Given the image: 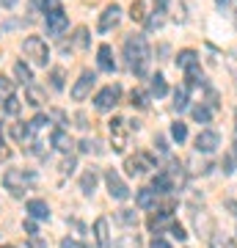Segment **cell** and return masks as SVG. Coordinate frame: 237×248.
<instances>
[{
    "instance_id": "cell-42",
    "label": "cell",
    "mask_w": 237,
    "mask_h": 248,
    "mask_svg": "<svg viewBox=\"0 0 237 248\" xmlns=\"http://www.w3.org/2000/svg\"><path fill=\"white\" fill-rule=\"evenodd\" d=\"M116 248H138V237L132 234V237H124L122 243H116Z\"/></svg>"
},
{
    "instance_id": "cell-13",
    "label": "cell",
    "mask_w": 237,
    "mask_h": 248,
    "mask_svg": "<svg viewBox=\"0 0 237 248\" xmlns=\"http://www.w3.org/2000/svg\"><path fill=\"white\" fill-rule=\"evenodd\" d=\"M50 141H53V146H55L58 152H63V155H69V152H72V146H75V141L69 138V133H66L63 127H58V130H55Z\"/></svg>"
},
{
    "instance_id": "cell-21",
    "label": "cell",
    "mask_w": 237,
    "mask_h": 248,
    "mask_svg": "<svg viewBox=\"0 0 237 248\" xmlns=\"http://www.w3.org/2000/svg\"><path fill=\"white\" fill-rule=\"evenodd\" d=\"M25 102L28 105H33V108H39V105H44V91L39 89V86H25Z\"/></svg>"
},
{
    "instance_id": "cell-48",
    "label": "cell",
    "mask_w": 237,
    "mask_h": 248,
    "mask_svg": "<svg viewBox=\"0 0 237 248\" xmlns=\"http://www.w3.org/2000/svg\"><path fill=\"white\" fill-rule=\"evenodd\" d=\"M155 11H163V14H166L168 11V0H155Z\"/></svg>"
},
{
    "instance_id": "cell-51",
    "label": "cell",
    "mask_w": 237,
    "mask_h": 248,
    "mask_svg": "<svg viewBox=\"0 0 237 248\" xmlns=\"http://www.w3.org/2000/svg\"><path fill=\"white\" fill-rule=\"evenodd\" d=\"M0 6H6V9H14V6H17V0H0Z\"/></svg>"
},
{
    "instance_id": "cell-12",
    "label": "cell",
    "mask_w": 237,
    "mask_h": 248,
    "mask_svg": "<svg viewBox=\"0 0 237 248\" xmlns=\"http://www.w3.org/2000/svg\"><path fill=\"white\" fill-rule=\"evenodd\" d=\"M152 190L158 196H166L174 190V182H171V174L168 171H160V174H155V179H152Z\"/></svg>"
},
{
    "instance_id": "cell-31",
    "label": "cell",
    "mask_w": 237,
    "mask_h": 248,
    "mask_svg": "<svg viewBox=\"0 0 237 248\" xmlns=\"http://www.w3.org/2000/svg\"><path fill=\"white\" fill-rule=\"evenodd\" d=\"M19 108H22V105H19V97H14V94H11L9 99H3V110H6L9 116H17Z\"/></svg>"
},
{
    "instance_id": "cell-16",
    "label": "cell",
    "mask_w": 237,
    "mask_h": 248,
    "mask_svg": "<svg viewBox=\"0 0 237 248\" xmlns=\"http://www.w3.org/2000/svg\"><path fill=\"white\" fill-rule=\"evenodd\" d=\"M135 204H138L141 210H152L158 204V193L152 187H141L138 193H135Z\"/></svg>"
},
{
    "instance_id": "cell-14",
    "label": "cell",
    "mask_w": 237,
    "mask_h": 248,
    "mask_svg": "<svg viewBox=\"0 0 237 248\" xmlns=\"http://www.w3.org/2000/svg\"><path fill=\"white\" fill-rule=\"evenodd\" d=\"M28 213H31V218H36V221H50V207H47V202H42V199H31V202H28Z\"/></svg>"
},
{
    "instance_id": "cell-39",
    "label": "cell",
    "mask_w": 237,
    "mask_h": 248,
    "mask_svg": "<svg viewBox=\"0 0 237 248\" xmlns=\"http://www.w3.org/2000/svg\"><path fill=\"white\" fill-rule=\"evenodd\" d=\"M47 124H50V116L39 113V116H33V122H31V127H33V130H42V127H47Z\"/></svg>"
},
{
    "instance_id": "cell-33",
    "label": "cell",
    "mask_w": 237,
    "mask_h": 248,
    "mask_svg": "<svg viewBox=\"0 0 237 248\" xmlns=\"http://www.w3.org/2000/svg\"><path fill=\"white\" fill-rule=\"evenodd\" d=\"M130 105L143 110V108L149 105V102H146V94H143V91H132V94H130Z\"/></svg>"
},
{
    "instance_id": "cell-28",
    "label": "cell",
    "mask_w": 237,
    "mask_h": 248,
    "mask_svg": "<svg viewBox=\"0 0 237 248\" xmlns=\"http://www.w3.org/2000/svg\"><path fill=\"white\" fill-rule=\"evenodd\" d=\"M174 110H188V89H176L174 91Z\"/></svg>"
},
{
    "instance_id": "cell-11",
    "label": "cell",
    "mask_w": 237,
    "mask_h": 248,
    "mask_svg": "<svg viewBox=\"0 0 237 248\" xmlns=\"http://www.w3.org/2000/svg\"><path fill=\"white\" fill-rule=\"evenodd\" d=\"M119 19H122V9H119L116 3H111V6H108V9L102 11V17H99V25H97V28L102 31V33H108L111 28L119 25Z\"/></svg>"
},
{
    "instance_id": "cell-41",
    "label": "cell",
    "mask_w": 237,
    "mask_h": 248,
    "mask_svg": "<svg viewBox=\"0 0 237 248\" xmlns=\"http://www.w3.org/2000/svg\"><path fill=\"white\" fill-rule=\"evenodd\" d=\"M22 226H25V232L31 234V237H33V234H39V226H36V218H25V223H22Z\"/></svg>"
},
{
    "instance_id": "cell-17",
    "label": "cell",
    "mask_w": 237,
    "mask_h": 248,
    "mask_svg": "<svg viewBox=\"0 0 237 248\" xmlns=\"http://www.w3.org/2000/svg\"><path fill=\"white\" fill-rule=\"evenodd\" d=\"M94 237H97L99 248H111V232H108L105 218H97V223H94Z\"/></svg>"
},
{
    "instance_id": "cell-15",
    "label": "cell",
    "mask_w": 237,
    "mask_h": 248,
    "mask_svg": "<svg viewBox=\"0 0 237 248\" xmlns=\"http://www.w3.org/2000/svg\"><path fill=\"white\" fill-rule=\"evenodd\" d=\"M97 63H99V69H102V72H113V69H116V61H113V50H111V45H99Z\"/></svg>"
},
{
    "instance_id": "cell-18",
    "label": "cell",
    "mask_w": 237,
    "mask_h": 248,
    "mask_svg": "<svg viewBox=\"0 0 237 248\" xmlns=\"http://www.w3.org/2000/svg\"><path fill=\"white\" fill-rule=\"evenodd\" d=\"M97 182H99V177H97V169H88L83 177H80V190L86 196H91L94 193V187H97Z\"/></svg>"
},
{
    "instance_id": "cell-2",
    "label": "cell",
    "mask_w": 237,
    "mask_h": 248,
    "mask_svg": "<svg viewBox=\"0 0 237 248\" xmlns=\"http://www.w3.org/2000/svg\"><path fill=\"white\" fill-rule=\"evenodd\" d=\"M31 182H33V174H31V171L9 169L6 174H3V187H6L11 196H17V199L25 196V190L31 187Z\"/></svg>"
},
{
    "instance_id": "cell-5",
    "label": "cell",
    "mask_w": 237,
    "mask_h": 248,
    "mask_svg": "<svg viewBox=\"0 0 237 248\" xmlns=\"http://www.w3.org/2000/svg\"><path fill=\"white\" fill-rule=\"evenodd\" d=\"M94 80H97L94 72H88V69L83 72V75L78 78V83L72 86V99H75V102H83V99L91 94V89H94Z\"/></svg>"
},
{
    "instance_id": "cell-24",
    "label": "cell",
    "mask_w": 237,
    "mask_h": 248,
    "mask_svg": "<svg viewBox=\"0 0 237 248\" xmlns=\"http://www.w3.org/2000/svg\"><path fill=\"white\" fill-rule=\"evenodd\" d=\"M210 248H237V240L229 234H210Z\"/></svg>"
},
{
    "instance_id": "cell-6",
    "label": "cell",
    "mask_w": 237,
    "mask_h": 248,
    "mask_svg": "<svg viewBox=\"0 0 237 248\" xmlns=\"http://www.w3.org/2000/svg\"><path fill=\"white\" fill-rule=\"evenodd\" d=\"M105 185H108V193L113 196V199H119V202H124V199H130V187L122 182V177L116 174L113 169L105 171Z\"/></svg>"
},
{
    "instance_id": "cell-19",
    "label": "cell",
    "mask_w": 237,
    "mask_h": 248,
    "mask_svg": "<svg viewBox=\"0 0 237 248\" xmlns=\"http://www.w3.org/2000/svg\"><path fill=\"white\" fill-rule=\"evenodd\" d=\"M149 94L152 97H166L168 94V83H166V78L163 75H152V80H149Z\"/></svg>"
},
{
    "instance_id": "cell-32",
    "label": "cell",
    "mask_w": 237,
    "mask_h": 248,
    "mask_svg": "<svg viewBox=\"0 0 237 248\" xmlns=\"http://www.w3.org/2000/svg\"><path fill=\"white\" fill-rule=\"evenodd\" d=\"M185 80H188V86H199L202 83V72H199V66H190V69H185Z\"/></svg>"
},
{
    "instance_id": "cell-55",
    "label": "cell",
    "mask_w": 237,
    "mask_h": 248,
    "mask_svg": "<svg viewBox=\"0 0 237 248\" xmlns=\"http://www.w3.org/2000/svg\"><path fill=\"white\" fill-rule=\"evenodd\" d=\"M235 130H237V110H235Z\"/></svg>"
},
{
    "instance_id": "cell-35",
    "label": "cell",
    "mask_w": 237,
    "mask_h": 248,
    "mask_svg": "<svg viewBox=\"0 0 237 248\" xmlns=\"http://www.w3.org/2000/svg\"><path fill=\"white\" fill-rule=\"evenodd\" d=\"M171 135H174V141H179V143H182L185 138H188V127H185L182 122H176L174 127H171Z\"/></svg>"
},
{
    "instance_id": "cell-54",
    "label": "cell",
    "mask_w": 237,
    "mask_h": 248,
    "mask_svg": "<svg viewBox=\"0 0 237 248\" xmlns=\"http://www.w3.org/2000/svg\"><path fill=\"white\" fill-rule=\"evenodd\" d=\"M218 6H226V0H218Z\"/></svg>"
},
{
    "instance_id": "cell-38",
    "label": "cell",
    "mask_w": 237,
    "mask_h": 248,
    "mask_svg": "<svg viewBox=\"0 0 237 248\" xmlns=\"http://www.w3.org/2000/svg\"><path fill=\"white\" fill-rule=\"evenodd\" d=\"M171 237L179 240V243H182V240H188V232H185V226H179V223H171Z\"/></svg>"
},
{
    "instance_id": "cell-49",
    "label": "cell",
    "mask_w": 237,
    "mask_h": 248,
    "mask_svg": "<svg viewBox=\"0 0 237 248\" xmlns=\"http://www.w3.org/2000/svg\"><path fill=\"white\" fill-rule=\"evenodd\" d=\"M155 143H158V149H160V152H166V149H168V146H166V138H163V135H158V141H155Z\"/></svg>"
},
{
    "instance_id": "cell-7",
    "label": "cell",
    "mask_w": 237,
    "mask_h": 248,
    "mask_svg": "<svg viewBox=\"0 0 237 248\" xmlns=\"http://www.w3.org/2000/svg\"><path fill=\"white\" fill-rule=\"evenodd\" d=\"M124 169H127V174H130V177H141V174H146L149 169H155V160H152V155H138V157H127Z\"/></svg>"
},
{
    "instance_id": "cell-4",
    "label": "cell",
    "mask_w": 237,
    "mask_h": 248,
    "mask_svg": "<svg viewBox=\"0 0 237 248\" xmlns=\"http://www.w3.org/2000/svg\"><path fill=\"white\" fill-rule=\"evenodd\" d=\"M119 97H122V89H119V86H105V89L94 97V105H97V110H113V108L119 105Z\"/></svg>"
},
{
    "instance_id": "cell-34",
    "label": "cell",
    "mask_w": 237,
    "mask_h": 248,
    "mask_svg": "<svg viewBox=\"0 0 237 248\" xmlns=\"http://www.w3.org/2000/svg\"><path fill=\"white\" fill-rule=\"evenodd\" d=\"M130 17L135 19V22H143V19H146V14H143V3H141V0H135V3L130 6Z\"/></svg>"
},
{
    "instance_id": "cell-47",
    "label": "cell",
    "mask_w": 237,
    "mask_h": 248,
    "mask_svg": "<svg viewBox=\"0 0 237 248\" xmlns=\"http://www.w3.org/2000/svg\"><path fill=\"white\" fill-rule=\"evenodd\" d=\"M149 248H171V246H168L166 240H163V237H160V234H158V237L152 240V246H149Z\"/></svg>"
},
{
    "instance_id": "cell-50",
    "label": "cell",
    "mask_w": 237,
    "mask_h": 248,
    "mask_svg": "<svg viewBox=\"0 0 237 248\" xmlns=\"http://www.w3.org/2000/svg\"><path fill=\"white\" fill-rule=\"evenodd\" d=\"M226 210H232L235 218H237V202H235V199H229V202H226Z\"/></svg>"
},
{
    "instance_id": "cell-1",
    "label": "cell",
    "mask_w": 237,
    "mask_h": 248,
    "mask_svg": "<svg viewBox=\"0 0 237 248\" xmlns=\"http://www.w3.org/2000/svg\"><path fill=\"white\" fill-rule=\"evenodd\" d=\"M124 58H127V66L138 78L146 75V66H149V45H146V39L141 33L127 36V42H124Z\"/></svg>"
},
{
    "instance_id": "cell-56",
    "label": "cell",
    "mask_w": 237,
    "mask_h": 248,
    "mask_svg": "<svg viewBox=\"0 0 237 248\" xmlns=\"http://www.w3.org/2000/svg\"><path fill=\"white\" fill-rule=\"evenodd\" d=\"M3 248H14V246H3Z\"/></svg>"
},
{
    "instance_id": "cell-23",
    "label": "cell",
    "mask_w": 237,
    "mask_h": 248,
    "mask_svg": "<svg viewBox=\"0 0 237 248\" xmlns=\"http://www.w3.org/2000/svg\"><path fill=\"white\" fill-rule=\"evenodd\" d=\"M14 75H17V80L22 83V86H31V83H33V72H31V66H28L25 61L14 63Z\"/></svg>"
},
{
    "instance_id": "cell-37",
    "label": "cell",
    "mask_w": 237,
    "mask_h": 248,
    "mask_svg": "<svg viewBox=\"0 0 237 248\" xmlns=\"http://www.w3.org/2000/svg\"><path fill=\"white\" fill-rule=\"evenodd\" d=\"M75 45H78V47H88V31H86V28H78V31H75Z\"/></svg>"
},
{
    "instance_id": "cell-44",
    "label": "cell",
    "mask_w": 237,
    "mask_h": 248,
    "mask_svg": "<svg viewBox=\"0 0 237 248\" xmlns=\"http://www.w3.org/2000/svg\"><path fill=\"white\" fill-rule=\"evenodd\" d=\"M72 171H75V157H69V160H63V163H61V174H63V177L72 174Z\"/></svg>"
},
{
    "instance_id": "cell-40",
    "label": "cell",
    "mask_w": 237,
    "mask_h": 248,
    "mask_svg": "<svg viewBox=\"0 0 237 248\" xmlns=\"http://www.w3.org/2000/svg\"><path fill=\"white\" fill-rule=\"evenodd\" d=\"M97 146H99V143H97V141H91V138H83V141H80V152H83V155H88L91 149H94V152H99Z\"/></svg>"
},
{
    "instance_id": "cell-29",
    "label": "cell",
    "mask_w": 237,
    "mask_h": 248,
    "mask_svg": "<svg viewBox=\"0 0 237 248\" xmlns=\"http://www.w3.org/2000/svg\"><path fill=\"white\" fill-rule=\"evenodd\" d=\"M11 94H14V80H9V78H3V75H0V102H3V99H9Z\"/></svg>"
},
{
    "instance_id": "cell-27",
    "label": "cell",
    "mask_w": 237,
    "mask_h": 248,
    "mask_svg": "<svg viewBox=\"0 0 237 248\" xmlns=\"http://www.w3.org/2000/svg\"><path fill=\"white\" fill-rule=\"evenodd\" d=\"M116 221L124 223V226H135V223H138V213H135V210H119V213H116Z\"/></svg>"
},
{
    "instance_id": "cell-20",
    "label": "cell",
    "mask_w": 237,
    "mask_h": 248,
    "mask_svg": "<svg viewBox=\"0 0 237 248\" xmlns=\"http://www.w3.org/2000/svg\"><path fill=\"white\" fill-rule=\"evenodd\" d=\"M176 66H179V69L199 66V53H196V50H182V53L176 55Z\"/></svg>"
},
{
    "instance_id": "cell-53",
    "label": "cell",
    "mask_w": 237,
    "mask_h": 248,
    "mask_svg": "<svg viewBox=\"0 0 237 248\" xmlns=\"http://www.w3.org/2000/svg\"><path fill=\"white\" fill-rule=\"evenodd\" d=\"M31 3H33V6H44V0H31Z\"/></svg>"
},
{
    "instance_id": "cell-25",
    "label": "cell",
    "mask_w": 237,
    "mask_h": 248,
    "mask_svg": "<svg viewBox=\"0 0 237 248\" xmlns=\"http://www.w3.org/2000/svg\"><path fill=\"white\" fill-rule=\"evenodd\" d=\"M190 116H193V122H199V124H210L212 108L210 105H196L193 110H190Z\"/></svg>"
},
{
    "instance_id": "cell-45",
    "label": "cell",
    "mask_w": 237,
    "mask_h": 248,
    "mask_svg": "<svg viewBox=\"0 0 237 248\" xmlns=\"http://www.w3.org/2000/svg\"><path fill=\"white\" fill-rule=\"evenodd\" d=\"M28 248H47V243H44V240L39 237V234H33V237L28 240Z\"/></svg>"
},
{
    "instance_id": "cell-3",
    "label": "cell",
    "mask_w": 237,
    "mask_h": 248,
    "mask_svg": "<svg viewBox=\"0 0 237 248\" xmlns=\"http://www.w3.org/2000/svg\"><path fill=\"white\" fill-rule=\"evenodd\" d=\"M22 50H25V58H31L39 66H47V61H50V47L44 45V39H39V36H28Z\"/></svg>"
},
{
    "instance_id": "cell-43",
    "label": "cell",
    "mask_w": 237,
    "mask_h": 248,
    "mask_svg": "<svg viewBox=\"0 0 237 248\" xmlns=\"http://www.w3.org/2000/svg\"><path fill=\"white\" fill-rule=\"evenodd\" d=\"M221 169H223V174H232V171H235V157H232V155H229V157H223Z\"/></svg>"
},
{
    "instance_id": "cell-9",
    "label": "cell",
    "mask_w": 237,
    "mask_h": 248,
    "mask_svg": "<svg viewBox=\"0 0 237 248\" xmlns=\"http://www.w3.org/2000/svg\"><path fill=\"white\" fill-rule=\"evenodd\" d=\"M124 119H119L116 116L113 122H111V138H113V152H124V146H127V130L130 127H124Z\"/></svg>"
},
{
    "instance_id": "cell-36",
    "label": "cell",
    "mask_w": 237,
    "mask_h": 248,
    "mask_svg": "<svg viewBox=\"0 0 237 248\" xmlns=\"http://www.w3.org/2000/svg\"><path fill=\"white\" fill-rule=\"evenodd\" d=\"M50 80H53V89H55V91H61V89H63V69H61V66L50 72Z\"/></svg>"
},
{
    "instance_id": "cell-22",
    "label": "cell",
    "mask_w": 237,
    "mask_h": 248,
    "mask_svg": "<svg viewBox=\"0 0 237 248\" xmlns=\"http://www.w3.org/2000/svg\"><path fill=\"white\" fill-rule=\"evenodd\" d=\"M11 138L14 141H19V143H25V141H31V133H33V127L31 124H11Z\"/></svg>"
},
{
    "instance_id": "cell-26",
    "label": "cell",
    "mask_w": 237,
    "mask_h": 248,
    "mask_svg": "<svg viewBox=\"0 0 237 248\" xmlns=\"http://www.w3.org/2000/svg\"><path fill=\"white\" fill-rule=\"evenodd\" d=\"M166 226H171V218H168V213H160V215H152V218H149V229H152V232H158V234H160Z\"/></svg>"
},
{
    "instance_id": "cell-10",
    "label": "cell",
    "mask_w": 237,
    "mask_h": 248,
    "mask_svg": "<svg viewBox=\"0 0 237 248\" xmlns=\"http://www.w3.org/2000/svg\"><path fill=\"white\" fill-rule=\"evenodd\" d=\"M218 146H221V135L215 133V130H202V133H199V138H196V149L204 152V155L215 152Z\"/></svg>"
},
{
    "instance_id": "cell-8",
    "label": "cell",
    "mask_w": 237,
    "mask_h": 248,
    "mask_svg": "<svg viewBox=\"0 0 237 248\" xmlns=\"http://www.w3.org/2000/svg\"><path fill=\"white\" fill-rule=\"evenodd\" d=\"M66 25H69V17H66V11H63L61 6L53 9V11H47V33L58 36V33H63Z\"/></svg>"
},
{
    "instance_id": "cell-30",
    "label": "cell",
    "mask_w": 237,
    "mask_h": 248,
    "mask_svg": "<svg viewBox=\"0 0 237 248\" xmlns=\"http://www.w3.org/2000/svg\"><path fill=\"white\" fill-rule=\"evenodd\" d=\"M163 22H166V14H163V11H152V17L146 19V28H149V31H160Z\"/></svg>"
},
{
    "instance_id": "cell-52",
    "label": "cell",
    "mask_w": 237,
    "mask_h": 248,
    "mask_svg": "<svg viewBox=\"0 0 237 248\" xmlns=\"http://www.w3.org/2000/svg\"><path fill=\"white\" fill-rule=\"evenodd\" d=\"M0 149H6V146H3V124H0Z\"/></svg>"
},
{
    "instance_id": "cell-46",
    "label": "cell",
    "mask_w": 237,
    "mask_h": 248,
    "mask_svg": "<svg viewBox=\"0 0 237 248\" xmlns=\"http://www.w3.org/2000/svg\"><path fill=\"white\" fill-rule=\"evenodd\" d=\"M61 248H86V246H83V243H78V240L66 237V240H63V243H61Z\"/></svg>"
}]
</instances>
